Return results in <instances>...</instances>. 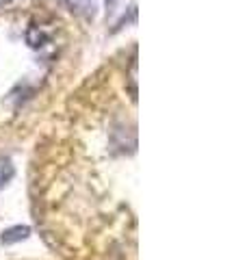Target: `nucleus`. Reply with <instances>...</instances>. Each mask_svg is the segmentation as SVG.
Listing matches in <instances>:
<instances>
[{
  "label": "nucleus",
  "mask_w": 247,
  "mask_h": 260,
  "mask_svg": "<svg viewBox=\"0 0 247 260\" xmlns=\"http://www.w3.org/2000/svg\"><path fill=\"white\" fill-rule=\"evenodd\" d=\"M63 3L76 15H82V18H94L96 13V0H63Z\"/></svg>",
  "instance_id": "obj_2"
},
{
  "label": "nucleus",
  "mask_w": 247,
  "mask_h": 260,
  "mask_svg": "<svg viewBox=\"0 0 247 260\" xmlns=\"http://www.w3.org/2000/svg\"><path fill=\"white\" fill-rule=\"evenodd\" d=\"M9 3H13V0H0V5H9Z\"/></svg>",
  "instance_id": "obj_5"
},
{
  "label": "nucleus",
  "mask_w": 247,
  "mask_h": 260,
  "mask_svg": "<svg viewBox=\"0 0 247 260\" xmlns=\"http://www.w3.org/2000/svg\"><path fill=\"white\" fill-rule=\"evenodd\" d=\"M28 237V228H22V225H18V228H11V230H7L5 234H3V243H15V241H22V239H26Z\"/></svg>",
  "instance_id": "obj_3"
},
{
  "label": "nucleus",
  "mask_w": 247,
  "mask_h": 260,
  "mask_svg": "<svg viewBox=\"0 0 247 260\" xmlns=\"http://www.w3.org/2000/svg\"><path fill=\"white\" fill-rule=\"evenodd\" d=\"M26 39H28V46L33 50H39L44 52L46 48H54L52 44V32L46 28V24H33L26 32Z\"/></svg>",
  "instance_id": "obj_1"
},
{
  "label": "nucleus",
  "mask_w": 247,
  "mask_h": 260,
  "mask_svg": "<svg viewBox=\"0 0 247 260\" xmlns=\"http://www.w3.org/2000/svg\"><path fill=\"white\" fill-rule=\"evenodd\" d=\"M11 176H13V165H11V160L9 158H5V156H0V189L11 180Z\"/></svg>",
  "instance_id": "obj_4"
}]
</instances>
